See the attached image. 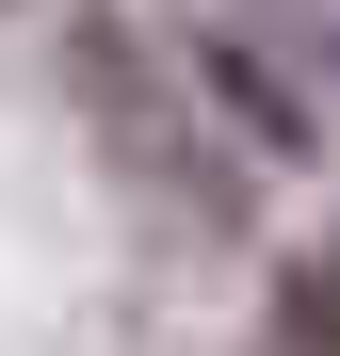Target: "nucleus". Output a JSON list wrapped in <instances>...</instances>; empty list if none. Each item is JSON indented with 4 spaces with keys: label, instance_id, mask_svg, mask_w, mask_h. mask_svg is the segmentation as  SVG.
<instances>
[{
    "label": "nucleus",
    "instance_id": "1",
    "mask_svg": "<svg viewBox=\"0 0 340 356\" xmlns=\"http://www.w3.org/2000/svg\"><path fill=\"white\" fill-rule=\"evenodd\" d=\"M275 356H340V227L275 275Z\"/></svg>",
    "mask_w": 340,
    "mask_h": 356
}]
</instances>
